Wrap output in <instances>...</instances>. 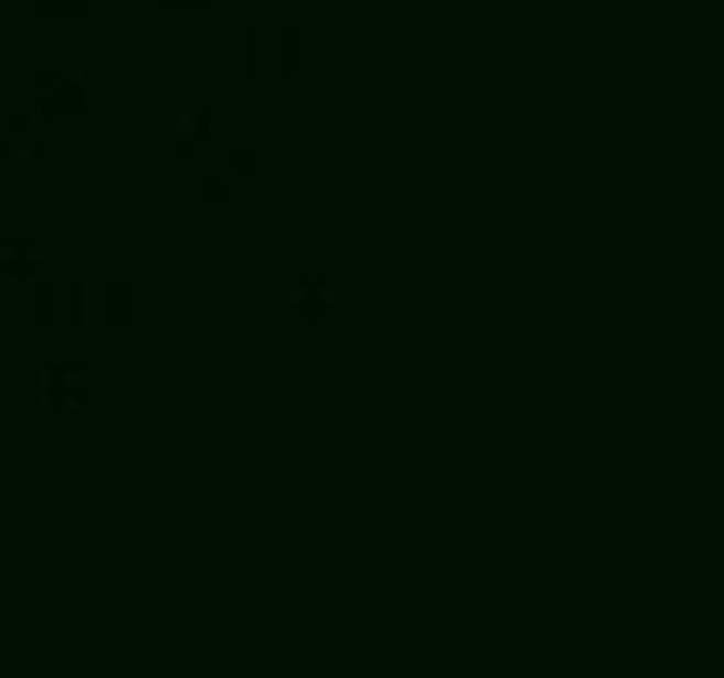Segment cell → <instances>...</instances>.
<instances>
[{"label": "cell", "instance_id": "1", "mask_svg": "<svg viewBox=\"0 0 724 678\" xmlns=\"http://www.w3.org/2000/svg\"><path fill=\"white\" fill-rule=\"evenodd\" d=\"M84 6H89V0H42V21H47V26H63V21H68V26H79Z\"/></svg>", "mask_w": 724, "mask_h": 678}, {"label": "cell", "instance_id": "3", "mask_svg": "<svg viewBox=\"0 0 724 678\" xmlns=\"http://www.w3.org/2000/svg\"><path fill=\"white\" fill-rule=\"evenodd\" d=\"M251 47H255V63L266 68V63H282V53H287V37H282V32H255Z\"/></svg>", "mask_w": 724, "mask_h": 678}, {"label": "cell", "instance_id": "2", "mask_svg": "<svg viewBox=\"0 0 724 678\" xmlns=\"http://www.w3.org/2000/svg\"><path fill=\"white\" fill-rule=\"evenodd\" d=\"M167 11H173V26H204L209 21V0H167Z\"/></svg>", "mask_w": 724, "mask_h": 678}]
</instances>
